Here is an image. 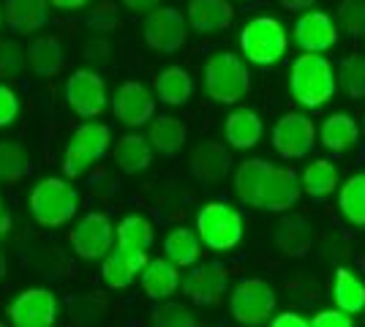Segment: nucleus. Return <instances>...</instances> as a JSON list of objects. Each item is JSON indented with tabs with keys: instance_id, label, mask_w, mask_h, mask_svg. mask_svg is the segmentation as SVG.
<instances>
[{
	"instance_id": "6",
	"label": "nucleus",
	"mask_w": 365,
	"mask_h": 327,
	"mask_svg": "<svg viewBox=\"0 0 365 327\" xmlns=\"http://www.w3.org/2000/svg\"><path fill=\"white\" fill-rule=\"evenodd\" d=\"M275 311V289L264 279H240L229 295V313L237 325L259 327Z\"/></svg>"
},
{
	"instance_id": "19",
	"label": "nucleus",
	"mask_w": 365,
	"mask_h": 327,
	"mask_svg": "<svg viewBox=\"0 0 365 327\" xmlns=\"http://www.w3.org/2000/svg\"><path fill=\"white\" fill-rule=\"evenodd\" d=\"M273 172V164L264 161V158H248V161H240L237 170H235V194L237 199L248 207H259L262 204V191H264V183Z\"/></svg>"
},
{
	"instance_id": "12",
	"label": "nucleus",
	"mask_w": 365,
	"mask_h": 327,
	"mask_svg": "<svg viewBox=\"0 0 365 327\" xmlns=\"http://www.w3.org/2000/svg\"><path fill=\"white\" fill-rule=\"evenodd\" d=\"M145 41L161 55H175L185 44V16L178 9H155L145 19Z\"/></svg>"
},
{
	"instance_id": "14",
	"label": "nucleus",
	"mask_w": 365,
	"mask_h": 327,
	"mask_svg": "<svg viewBox=\"0 0 365 327\" xmlns=\"http://www.w3.org/2000/svg\"><path fill=\"white\" fill-rule=\"evenodd\" d=\"M185 297L197 306H215L229 289V270L218 262L210 265H197L191 267V273L185 276Z\"/></svg>"
},
{
	"instance_id": "3",
	"label": "nucleus",
	"mask_w": 365,
	"mask_h": 327,
	"mask_svg": "<svg viewBox=\"0 0 365 327\" xmlns=\"http://www.w3.org/2000/svg\"><path fill=\"white\" fill-rule=\"evenodd\" d=\"M202 77L207 95L218 104H237L251 88L248 66L235 52H213L205 63Z\"/></svg>"
},
{
	"instance_id": "1",
	"label": "nucleus",
	"mask_w": 365,
	"mask_h": 327,
	"mask_svg": "<svg viewBox=\"0 0 365 327\" xmlns=\"http://www.w3.org/2000/svg\"><path fill=\"white\" fill-rule=\"evenodd\" d=\"M289 90L297 104L305 109H319L333 101L338 90V74L333 63L324 55H308L303 52L289 68Z\"/></svg>"
},
{
	"instance_id": "43",
	"label": "nucleus",
	"mask_w": 365,
	"mask_h": 327,
	"mask_svg": "<svg viewBox=\"0 0 365 327\" xmlns=\"http://www.w3.org/2000/svg\"><path fill=\"white\" fill-rule=\"evenodd\" d=\"M91 25L98 31H112L118 25V14H115V6L112 3H101L96 11L91 14Z\"/></svg>"
},
{
	"instance_id": "34",
	"label": "nucleus",
	"mask_w": 365,
	"mask_h": 327,
	"mask_svg": "<svg viewBox=\"0 0 365 327\" xmlns=\"http://www.w3.org/2000/svg\"><path fill=\"white\" fill-rule=\"evenodd\" d=\"M148 142L153 145V150H158L164 156H175V153H180L182 145H185V125L178 118L161 115V118L153 120Z\"/></svg>"
},
{
	"instance_id": "25",
	"label": "nucleus",
	"mask_w": 365,
	"mask_h": 327,
	"mask_svg": "<svg viewBox=\"0 0 365 327\" xmlns=\"http://www.w3.org/2000/svg\"><path fill=\"white\" fill-rule=\"evenodd\" d=\"M333 303L338 311L357 316L365 313V281L349 267H338L333 279Z\"/></svg>"
},
{
	"instance_id": "8",
	"label": "nucleus",
	"mask_w": 365,
	"mask_h": 327,
	"mask_svg": "<svg viewBox=\"0 0 365 327\" xmlns=\"http://www.w3.org/2000/svg\"><path fill=\"white\" fill-rule=\"evenodd\" d=\"M6 316L11 327H55L61 319V303L55 292L44 286H31L9 303Z\"/></svg>"
},
{
	"instance_id": "23",
	"label": "nucleus",
	"mask_w": 365,
	"mask_h": 327,
	"mask_svg": "<svg viewBox=\"0 0 365 327\" xmlns=\"http://www.w3.org/2000/svg\"><path fill=\"white\" fill-rule=\"evenodd\" d=\"M224 134H227L229 147H237V150H251L257 147L262 134H264V123L257 112L251 109H235L227 115V123H224Z\"/></svg>"
},
{
	"instance_id": "30",
	"label": "nucleus",
	"mask_w": 365,
	"mask_h": 327,
	"mask_svg": "<svg viewBox=\"0 0 365 327\" xmlns=\"http://www.w3.org/2000/svg\"><path fill=\"white\" fill-rule=\"evenodd\" d=\"M155 93L169 107H180L194 93V79L185 68L169 66L164 71H158V77H155Z\"/></svg>"
},
{
	"instance_id": "42",
	"label": "nucleus",
	"mask_w": 365,
	"mask_h": 327,
	"mask_svg": "<svg viewBox=\"0 0 365 327\" xmlns=\"http://www.w3.org/2000/svg\"><path fill=\"white\" fill-rule=\"evenodd\" d=\"M311 327H354V319L338 308H324L311 316Z\"/></svg>"
},
{
	"instance_id": "33",
	"label": "nucleus",
	"mask_w": 365,
	"mask_h": 327,
	"mask_svg": "<svg viewBox=\"0 0 365 327\" xmlns=\"http://www.w3.org/2000/svg\"><path fill=\"white\" fill-rule=\"evenodd\" d=\"M63 61L66 55H63L61 41L52 36H38L28 49V63L38 77H55L63 68Z\"/></svg>"
},
{
	"instance_id": "7",
	"label": "nucleus",
	"mask_w": 365,
	"mask_h": 327,
	"mask_svg": "<svg viewBox=\"0 0 365 327\" xmlns=\"http://www.w3.org/2000/svg\"><path fill=\"white\" fill-rule=\"evenodd\" d=\"M109 125L104 123H82L71 134L68 147H66V158H63V172L66 177H82L85 172L91 170L98 158H104V153L109 150Z\"/></svg>"
},
{
	"instance_id": "50",
	"label": "nucleus",
	"mask_w": 365,
	"mask_h": 327,
	"mask_svg": "<svg viewBox=\"0 0 365 327\" xmlns=\"http://www.w3.org/2000/svg\"><path fill=\"white\" fill-rule=\"evenodd\" d=\"M0 213H3V197H0Z\"/></svg>"
},
{
	"instance_id": "39",
	"label": "nucleus",
	"mask_w": 365,
	"mask_h": 327,
	"mask_svg": "<svg viewBox=\"0 0 365 327\" xmlns=\"http://www.w3.org/2000/svg\"><path fill=\"white\" fill-rule=\"evenodd\" d=\"M153 327H197V316L182 303H161L153 308Z\"/></svg>"
},
{
	"instance_id": "21",
	"label": "nucleus",
	"mask_w": 365,
	"mask_h": 327,
	"mask_svg": "<svg viewBox=\"0 0 365 327\" xmlns=\"http://www.w3.org/2000/svg\"><path fill=\"white\" fill-rule=\"evenodd\" d=\"M360 140V125L357 120L346 115V112H333L324 118V123L319 128V142L330 150V153H346L351 150Z\"/></svg>"
},
{
	"instance_id": "51",
	"label": "nucleus",
	"mask_w": 365,
	"mask_h": 327,
	"mask_svg": "<svg viewBox=\"0 0 365 327\" xmlns=\"http://www.w3.org/2000/svg\"><path fill=\"white\" fill-rule=\"evenodd\" d=\"M363 327H365V313H363Z\"/></svg>"
},
{
	"instance_id": "38",
	"label": "nucleus",
	"mask_w": 365,
	"mask_h": 327,
	"mask_svg": "<svg viewBox=\"0 0 365 327\" xmlns=\"http://www.w3.org/2000/svg\"><path fill=\"white\" fill-rule=\"evenodd\" d=\"M335 25L354 38L365 36V0H341Z\"/></svg>"
},
{
	"instance_id": "4",
	"label": "nucleus",
	"mask_w": 365,
	"mask_h": 327,
	"mask_svg": "<svg viewBox=\"0 0 365 327\" xmlns=\"http://www.w3.org/2000/svg\"><path fill=\"white\" fill-rule=\"evenodd\" d=\"M287 49H289V36L275 16H254L240 31V52L254 66L262 68L275 66L284 61Z\"/></svg>"
},
{
	"instance_id": "11",
	"label": "nucleus",
	"mask_w": 365,
	"mask_h": 327,
	"mask_svg": "<svg viewBox=\"0 0 365 327\" xmlns=\"http://www.w3.org/2000/svg\"><path fill=\"white\" fill-rule=\"evenodd\" d=\"M66 101L79 118H98L107 109V85L96 71L79 68L66 82Z\"/></svg>"
},
{
	"instance_id": "40",
	"label": "nucleus",
	"mask_w": 365,
	"mask_h": 327,
	"mask_svg": "<svg viewBox=\"0 0 365 327\" xmlns=\"http://www.w3.org/2000/svg\"><path fill=\"white\" fill-rule=\"evenodd\" d=\"M28 61V52L16 41H0V77H16Z\"/></svg>"
},
{
	"instance_id": "52",
	"label": "nucleus",
	"mask_w": 365,
	"mask_h": 327,
	"mask_svg": "<svg viewBox=\"0 0 365 327\" xmlns=\"http://www.w3.org/2000/svg\"><path fill=\"white\" fill-rule=\"evenodd\" d=\"M0 327H6V322H0Z\"/></svg>"
},
{
	"instance_id": "17",
	"label": "nucleus",
	"mask_w": 365,
	"mask_h": 327,
	"mask_svg": "<svg viewBox=\"0 0 365 327\" xmlns=\"http://www.w3.org/2000/svg\"><path fill=\"white\" fill-rule=\"evenodd\" d=\"M148 262H150L148 254L115 246V251L109 254L107 259H104V265H101V279H104L109 289H125V286H131L137 281V276H142V270H145Z\"/></svg>"
},
{
	"instance_id": "5",
	"label": "nucleus",
	"mask_w": 365,
	"mask_h": 327,
	"mask_svg": "<svg viewBox=\"0 0 365 327\" xmlns=\"http://www.w3.org/2000/svg\"><path fill=\"white\" fill-rule=\"evenodd\" d=\"M243 216L240 210L229 207L227 202H207L197 213V234L205 249L215 254H227L237 249L243 240Z\"/></svg>"
},
{
	"instance_id": "20",
	"label": "nucleus",
	"mask_w": 365,
	"mask_h": 327,
	"mask_svg": "<svg viewBox=\"0 0 365 327\" xmlns=\"http://www.w3.org/2000/svg\"><path fill=\"white\" fill-rule=\"evenodd\" d=\"M142 292L155 300V303H167L169 297L180 289V267L172 265L167 256L150 259L142 270Z\"/></svg>"
},
{
	"instance_id": "44",
	"label": "nucleus",
	"mask_w": 365,
	"mask_h": 327,
	"mask_svg": "<svg viewBox=\"0 0 365 327\" xmlns=\"http://www.w3.org/2000/svg\"><path fill=\"white\" fill-rule=\"evenodd\" d=\"M270 327H311V319L297 311H284L278 313V316H273Z\"/></svg>"
},
{
	"instance_id": "10",
	"label": "nucleus",
	"mask_w": 365,
	"mask_h": 327,
	"mask_svg": "<svg viewBox=\"0 0 365 327\" xmlns=\"http://www.w3.org/2000/svg\"><path fill=\"white\" fill-rule=\"evenodd\" d=\"M317 145V125L303 112H287L278 118L273 128V147L275 153L287 161L305 158Z\"/></svg>"
},
{
	"instance_id": "46",
	"label": "nucleus",
	"mask_w": 365,
	"mask_h": 327,
	"mask_svg": "<svg viewBox=\"0 0 365 327\" xmlns=\"http://www.w3.org/2000/svg\"><path fill=\"white\" fill-rule=\"evenodd\" d=\"M317 0H281V6L287 11H303V9H311Z\"/></svg>"
},
{
	"instance_id": "13",
	"label": "nucleus",
	"mask_w": 365,
	"mask_h": 327,
	"mask_svg": "<svg viewBox=\"0 0 365 327\" xmlns=\"http://www.w3.org/2000/svg\"><path fill=\"white\" fill-rule=\"evenodd\" d=\"M294 44L308 55H322L338 44V25L324 11H305L294 22Z\"/></svg>"
},
{
	"instance_id": "45",
	"label": "nucleus",
	"mask_w": 365,
	"mask_h": 327,
	"mask_svg": "<svg viewBox=\"0 0 365 327\" xmlns=\"http://www.w3.org/2000/svg\"><path fill=\"white\" fill-rule=\"evenodd\" d=\"M158 3H161V0H123V6H125V9H131V11H139V14H142V11L153 14V11L158 9Z\"/></svg>"
},
{
	"instance_id": "9",
	"label": "nucleus",
	"mask_w": 365,
	"mask_h": 327,
	"mask_svg": "<svg viewBox=\"0 0 365 327\" xmlns=\"http://www.w3.org/2000/svg\"><path fill=\"white\" fill-rule=\"evenodd\" d=\"M115 224L109 221L107 213H88L76 224L74 229L68 232V243L79 259H107L109 254L115 251Z\"/></svg>"
},
{
	"instance_id": "48",
	"label": "nucleus",
	"mask_w": 365,
	"mask_h": 327,
	"mask_svg": "<svg viewBox=\"0 0 365 327\" xmlns=\"http://www.w3.org/2000/svg\"><path fill=\"white\" fill-rule=\"evenodd\" d=\"M9 229H11V218H9V213L3 210V213H0V237L9 232Z\"/></svg>"
},
{
	"instance_id": "18",
	"label": "nucleus",
	"mask_w": 365,
	"mask_h": 327,
	"mask_svg": "<svg viewBox=\"0 0 365 327\" xmlns=\"http://www.w3.org/2000/svg\"><path fill=\"white\" fill-rule=\"evenodd\" d=\"M188 167H191V175L197 177L199 183H221L229 175L232 156H229L227 147L218 145V142H202L191 150Z\"/></svg>"
},
{
	"instance_id": "16",
	"label": "nucleus",
	"mask_w": 365,
	"mask_h": 327,
	"mask_svg": "<svg viewBox=\"0 0 365 327\" xmlns=\"http://www.w3.org/2000/svg\"><path fill=\"white\" fill-rule=\"evenodd\" d=\"M300 180L294 170L289 167H273L267 183H264V191H262V204L259 210H270V213H287L292 210L297 199H300Z\"/></svg>"
},
{
	"instance_id": "28",
	"label": "nucleus",
	"mask_w": 365,
	"mask_h": 327,
	"mask_svg": "<svg viewBox=\"0 0 365 327\" xmlns=\"http://www.w3.org/2000/svg\"><path fill=\"white\" fill-rule=\"evenodd\" d=\"M300 188L311 199H324L338 191V167L327 158L311 161L300 175Z\"/></svg>"
},
{
	"instance_id": "37",
	"label": "nucleus",
	"mask_w": 365,
	"mask_h": 327,
	"mask_svg": "<svg viewBox=\"0 0 365 327\" xmlns=\"http://www.w3.org/2000/svg\"><path fill=\"white\" fill-rule=\"evenodd\" d=\"M338 85L349 98H365V58L349 55L338 66Z\"/></svg>"
},
{
	"instance_id": "26",
	"label": "nucleus",
	"mask_w": 365,
	"mask_h": 327,
	"mask_svg": "<svg viewBox=\"0 0 365 327\" xmlns=\"http://www.w3.org/2000/svg\"><path fill=\"white\" fill-rule=\"evenodd\" d=\"M6 22L14 33H36L49 22L46 0H6Z\"/></svg>"
},
{
	"instance_id": "35",
	"label": "nucleus",
	"mask_w": 365,
	"mask_h": 327,
	"mask_svg": "<svg viewBox=\"0 0 365 327\" xmlns=\"http://www.w3.org/2000/svg\"><path fill=\"white\" fill-rule=\"evenodd\" d=\"M31 170L25 150L11 140H0V183H19Z\"/></svg>"
},
{
	"instance_id": "47",
	"label": "nucleus",
	"mask_w": 365,
	"mask_h": 327,
	"mask_svg": "<svg viewBox=\"0 0 365 327\" xmlns=\"http://www.w3.org/2000/svg\"><path fill=\"white\" fill-rule=\"evenodd\" d=\"M46 3H52L55 9H82L88 0H46Z\"/></svg>"
},
{
	"instance_id": "32",
	"label": "nucleus",
	"mask_w": 365,
	"mask_h": 327,
	"mask_svg": "<svg viewBox=\"0 0 365 327\" xmlns=\"http://www.w3.org/2000/svg\"><path fill=\"white\" fill-rule=\"evenodd\" d=\"M153 240H155V227L150 224V218L145 216H125L115 229V246L118 249L148 254Z\"/></svg>"
},
{
	"instance_id": "36",
	"label": "nucleus",
	"mask_w": 365,
	"mask_h": 327,
	"mask_svg": "<svg viewBox=\"0 0 365 327\" xmlns=\"http://www.w3.org/2000/svg\"><path fill=\"white\" fill-rule=\"evenodd\" d=\"M109 308L101 297L85 295L71 303V319L76 327H104L107 325Z\"/></svg>"
},
{
	"instance_id": "31",
	"label": "nucleus",
	"mask_w": 365,
	"mask_h": 327,
	"mask_svg": "<svg viewBox=\"0 0 365 327\" xmlns=\"http://www.w3.org/2000/svg\"><path fill=\"white\" fill-rule=\"evenodd\" d=\"M115 164L120 167L123 172L128 175H137V172H145L153 161V145L145 137L139 134H128V137H120V142L115 145Z\"/></svg>"
},
{
	"instance_id": "22",
	"label": "nucleus",
	"mask_w": 365,
	"mask_h": 327,
	"mask_svg": "<svg viewBox=\"0 0 365 327\" xmlns=\"http://www.w3.org/2000/svg\"><path fill=\"white\" fill-rule=\"evenodd\" d=\"M235 9L229 0H191L188 3V25L197 33H215L232 25Z\"/></svg>"
},
{
	"instance_id": "27",
	"label": "nucleus",
	"mask_w": 365,
	"mask_h": 327,
	"mask_svg": "<svg viewBox=\"0 0 365 327\" xmlns=\"http://www.w3.org/2000/svg\"><path fill=\"white\" fill-rule=\"evenodd\" d=\"M164 256L178 267H197L202 256V240L188 227H175L164 237Z\"/></svg>"
},
{
	"instance_id": "15",
	"label": "nucleus",
	"mask_w": 365,
	"mask_h": 327,
	"mask_svg": "<svg viewBox=\"0 0 365 327\" xmlns=\"http://www.w3.org/2000/svg\"><path fill=\"white\" fill-rule=\"evenodd\" d=\"M112 109L118 115V120L125 125H145L150 123L153 112H155V101H153L150 90L142 82H123L118 93L112 98Z\"/></svg>"
},
{
	"instance_id": "29",
	"label": "nucleus",
	"mask_w": 365,
	"mask_h": 327,
	"mask_svg": "<svg viewBox=\"0 0 365 327\" xmlns=\"http://www.w3.org/2000/svg\"><path fill=\"white\" fill-rule=\"evenodd\" d=\"M338 210L351 227H365V172H354L341 183Z\"/></svg>"
},
{
	"instance_id": "24",
	"label": "nucleus",
	"mask_w": 365,
	"mask_h": 327,
	"mask_svg": "<svg viewBox=\"0 0 365 327\" xmlns=\"http://www.w3.org/2000/svg\"><path fill=\"white\" fill-rule=\"evenodd\" d=\"M275 246L281 254H287V256H305L308 249H311V243H314V229H311V224H308V218L303 216H284L281 218V224H278V229H275Z\"/></svg>"
},
{
	"instance_id": "41",
	"label": "nucleus",
	"mask_w": 365,
	"mask_h": 327,
	"mask_svg": "<svg viewBox=\"0 0 365 327\" xmlns=\"http://www.w3.org/2000/svg\"><path fill=\"white\" fill-rule=\"evenodd\" d=\"M19 115V98L9 85H0V128L11 125Z\"/></svg>"
},
{
	"instance_id": "49",
	"label": "nucleus",
	"mask_w": 365,
	"mask_h": 327,
	"mask_svg": "<svg viewBox=\"0 0 365 327\" xmlns=\"http://www.w3.org/2000/svg\"><path fill=\"white\" fill-rule=\"evenodd\" d=\"M6 273H9V262H6V256H3V251H0V281L6 279Z\"/></svg>"
},
{
	"instance_id": "2",
	"label": "nucleus",
	"mask_w": 365,
	"mask_h": 327,
	"mask_svg": "<svg viewBox=\"0 0 365 327\" xmlns=\"http://www.w3.org/2000/svg\"><path fill=\"white\" fill-rule=\"evenodd\" d=\"M28 207H31V216L38 227L58 229V227H66L76 216L79 194L63 177H44L33 186L31 197H28Z\"/></svg>"
}]
</instances>
